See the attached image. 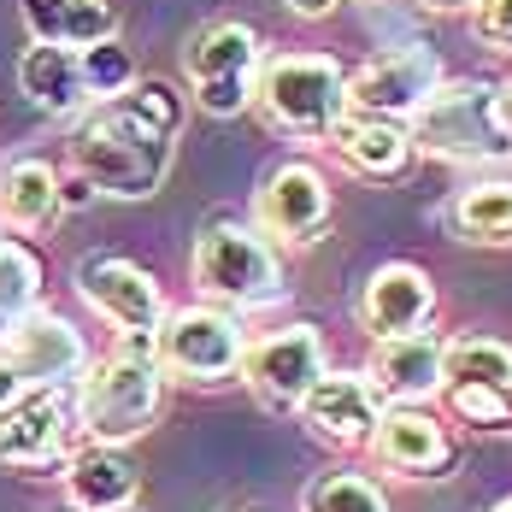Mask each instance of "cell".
<instances>
[{
    "label": "cell",
    "mask_w": 512,
    "mask_h": 512,
    "mask_svg": "<svg viewBox=\"0 0 512 512\" xmlns=\"http://www.w3.org/2000/svg\"><path fill=\"white\" fill-rule=\"evenodd\" d=\"M183 136V95L159 77H136L118 101L89 106L71 130V171L106 201H148L171 177Z\"/></svg>",
    "instance_id": "obj_1"
},
{
    "label": "cell",
    "mask_w": 512,
    "mask_h": 512,
    "mask_svg": "<svg viewBox=\"0 0 512 512\" xmlns=\"http://www.w3.org/2000/svg\"><path fill=\"white\" fill-rule=\"evenodd\" d=\"M159 401H165V371H159L154 330H118L112 354L101 365H89L77 383V418L106 448L148 436L159 418Z\"/></svg>",
    "instance_id": "obj_2"
},
{
    "label": "cell",
    "mask_w": 512,
    "mask_h": 512,
    "mask_svg": "<svg viewBox=\"0 0 512 512\" xmlns=\"http://www.w3.org/2000/svg\"><path fill=\"white\" fill-rule=\"evenodd\" d=\"M254 106L289 136H330L348 112V71L330 53H271L259 59Z\"/></svg>",
    "instance_id": "obj_3"
},
{
    "label": "cell",
    "mask_w": 512,
    "mask_h": 512,
    "mask_svg": "<svg viewBox=\"0 0 512 512\" xmlns=\"http://www.w3.org/2000/svg\"><path fill=\"white\" fill-rule=\"evenodd\" d=\"M195 289H201L212 307L224 312H248V307H271L283 301V265H277V248L236 224V218H212L195 236Z\"/></svg>",
    "instance_id": "obj_4"
},
{
    "label": "cell",
    "mask_w": 512,
    "mask_h": 512,
    "mask_svg": "<svg viewBox=\"0 0 512 512\" xmlns=\"http://www.w3.org/2000/svg\"><path fill=\"white\" fill-rule=\"evenodd\" d=\"M412 148L442 159H507L512 142L495 118V83L465 77V83H442L430 101L407 118Z\"/></svg>",
    "instance_id": "obj_5"
},
{
    "label": "cell",
    "mask_w": 512,
    "mask_h": 512,
    "mask_svg": "<svg viewBox=\"0 0 512 512\" xmlns=\"http://www.w3.org/2000/svg\"><path fill=\"white\" fill-rule=\"evenodd\" d=\"M259 36L254 24L218 18L189 36L183 48V71H189V95L206 118H242L254 106V77H259Z\"/></svg>",
    "instance_id": "obj_6"
},
{
    "label": "cell",
    "mask_w": 512,
    "mask_h": 512,
    "mask_svg": "<svg viewBox=\"0 0 512 512\" xmlns=\"http://www.w3.org/2000/svg\"><path fill=\"white\" fill-rule=\"evenodd\" d=\"M154 342H159V371H171L183 383H224V377L242 371V354H248V336H242L236 312L224 307L165 312Z\"/></svg>",
    "instance_id": "obj_7"
},
{
    "label": "cell",
    "mask_w": 512,
    "mask_h": 512,
    "mask_svg": "<svg viewBox=\"0 0 512 512\" xmlns=\"http://www.w3.org/2000/svg\"><path fill=\"white\" fill-rule=\"evenodd\" d=\"M77 389H30L18 407L0 412V465L18 471H65L77 454Z\"/></svg>",
    "instance_id": "obj_8"
},
{
    "label": "cell",
    "mask_w": 512,
    "mask_h": 512,
    "mask_svg": "<svg viewBox=\"0 0 512 512\" xmlns=\"http://www.w3.org/2000/svg\"><path fill=\"white\" fill-rule=\"evenodd\" d=\"M436 89H442V59H436V48H424V42L389 48V53H377V59H365L359 71H348V112L407 124Z\"/></svg>",
    "instance_id": "obj_9"
},
{
    "label": "cell",
    "mask_w": 512,
    "mask_h": 512,
    "mask_svg": "<svg viewBox=\"0 0 512 512\" xmlns=\"http://www.w3.org/2000/svg\"><path fill=\"white\" fill-rule=\"evenodd\" d=\"M242 377L271 412H301L312 383L324 377V336L312 324H283L271 336L248 342L242 354Z\"/></svg>",
    "instance_id": "obj_10"
},
{
    "label": "cell",
    "mask_w": 512,
    "mask_h": 512,
    "mask_svg": "<svg viewBox=\"0 0 512 512\" xmlns=\"http://www.w3.org/2000/svg\"><path fill=\"white\" fill-rule=\"evenodd\" d=\"M0 354L18 365V377H24L30 389H77L83 371H89V348H83V336H77L59 312H42V307L6 324Z\"/></svg>",
    "instance_id": "obj_11"
},
{
    "label": "cell",
    "mask_w": 512,
    "mask_h": 512,
    "mask_svg": "<svg viewBox=\"0 0 512 512\" xmlns=\"http://www.w3.org/2000/svg\"><path fill=\"white\" fill-rule=\"evenodd\" d=\"M254 218H259V236H271V242H289V248L318 242L324 224H330V183H324V171L307 165V159L277 165L259 183Z\"/></svg>",
    "instance_id": "obj_12"
},
{
    "label": "cell",
    "mask_w": 512,
    "mask_h": 512,
    "mask_svg": "<svg viewBox=\"0 0 512 512\" xmlns=\"http://www.w3.org/2000/svg\"><path fill=\"white\" fill-rule=\"evenodd\" d=\"M77 295L101 312L112 330H159L165 295H159L154 271H142L136 259L118 254H89L77 265Z\"/></svg>",
    "instance_id": "obj_13"
},
{
    "label": "cell",
    "mask_w": 512,
    "mask_h": 512,
    "mask_svg": "<svg viewBox=\"0 0 512 512\" xmlns=\"http://www.w3.org/2000/svg\"><path fill=\"white\" fill-rule=\"evenodd\" d=\"M436 318V283L424 265L412 259H389L365 277V295H359V324L371 330V342H389V336H412V330H430Z\"/></svg>",
    "instance_id": "obj_14"
},
{
    "label": "cell",
    "mask_w": 512,
    "mask_h": 512,
    "mask_svg": "<svg viewBox=\"0 0 512 512\" xmlns=\"http://www.w3.org/2000/svg\"><path fill=\"white\" fill-rule=\"evenodd\" d=\"M383 395L371 389L365 371H324L312 383V395L301 401V418L318 442H336V448H354V442H371L377 418H383Z\"/></svg>",
    "instance_id": "obj_15"
},
{
    "label": "cell",
    "mask_w": 512,
    "mask_h": 512,
    "mask_svg": "<svg viewBox=\"0 0 512 512\" xmlns=\"http://www.w3.org/2000/svg\"><path fill=\"white\" fill-rule=\"evenodd\" d=\"M371 454L401 477H436V471L454 465V442H448V430L436 424L430 407H395L389 401L377 430H371Z\"/></svg>",
    "instance_id": "obj_16"
},
{
    "label": "cell",
    "mask_w": 512,
    "mask_h": 512,
    "mask_svg": "<svg viewBox=\"0 0 512 512\" xmlns=\"http://www.w3.org/2000/svg\"><path fill=\"white\" fill-rule=\"evenodd\" d=\"M442 336H430V330H412V336H389V342H377V354H371V389L383 395V401H395V407H424L430 395H442Z\"/></svg>",
    "instance_id": "obj_17"
},
{
    "label": "cell",
    "mask_w": 512,
    "mask_h": 512,
    "mask_svg": "<svg viewBox=\"0 0 512 512\" xmlns=\"http://www.w3.org/2000/svg\"><path fill=\"white\" fill-rule=\"evenodd\" d=\"M136 489H142V471L136 460L124 454V448H77L71 460H65V501L71 512H118L136 501Z\"/></svg>",
    "instance_id": "obj_18"
},
{
    "label": "cell",
    "mask_w": 512,
    "mask_h": 512,
    "mask_svg": "<svg viewBox=\"0 0 512 512\" xmlns=\"http://www.w3.org/2000/svg\"><path fill=\"white\" fill-rule=\"evenodd\" d=\"M18 95L36 106V112H48V118H77L89 106L77 53L53 48V42H30V48L18 53Z\"/></svg>",
    "instance_id": "obj_19"
},
{
    "label": "cell",
    "mask_w": 512,
    "mask_h": 512,
    "mask_svg": "<svg viewBox=\"0 0 512 512\" xmlns=\"http://www.w3.org/2000/svg\"><path fill=\"white\" fill-rule=\"evenodd\" d=\"M336 154L354 165L359 177H377V183H389V177H401L412 165V136L407 124H389V118H365V112H342V124L324 136Z\"/></svg>",
    "instance_id": "obj_20"
},
{
    "label": "cell",
    "mask_w": 512,
    "mask_h": 512,
    "mask_svg": "<svg viewBox=\"0 0 512 512\" xmlns=\"http://www.w3.org/2000/svg\"><path fill=\"white\" fill-rule=\"evenodd\" d=\"M24 24H30V42L83 53L118 36V6L112 0H24Z\"/></svg>",
    "instance_id": "obj_21"
},
{
    "label": "cell",
    "mask_w": 512,
    "mask_h": 512,
    "mask_svg": "<svg viewBox=\"0 0 512 512\" xmlns=\"http://www.w3.org/2000/svg\"><path fill=\"white\" fill-rule=\"evenodd\" d=\"M59 218V171L48 159H12L0 171V224L12 230H48Z\"/></svg>",
    "instance_id": "obj_22"
},
{
    "label": "cell",
    "mask_w": 512,
    "mask_h": 512,
    "mask_svg": "<svg viewBox=\"0 0 512 512\" xmlns=\"http://www.w3.org/2000/svg\"><path fill=\"white\" fill-rule=\"evenodd\" d=\"M454 230L477 248H507L512 242V183H471L454 201Z\"/></svg>",
    "instance_id": "obj_23"
},
{
    "label": "cell",
    "mask_w": 512,
    "mask_h": 512,
    "mask_svg": "<svg viewBox=\"0 0 512 512\" xmlns=\"http://www.w3.org/2000/svg\"><path fill=\"white\" fill-rule=\"evenodd\" d=\"M442 383H489L512 395V342L501 336H454L442 348Z\"/></svg>",
    "instance_id": "obj_24"
},
{
    "label": "cell",
    "mask_w": 512,
    "mask_h": 512,
    "mask_svg": "<svg viewBox=\"0 0 512 512\" xmlns=\"http://www.w3.org/2000/svg\"><path fill=\"white\" fill-rule=\"evenodd\" d=\"M301 512H389V495L365 471H324L307 483Z\"/></svg>",
    "instance_id": "obj_25"
},
{
    "label": "cell",
    "mask_w": 512,
    "mask_h": 512,
    "mask_svg": "<svg viewBox=\"0 0 512 512\" xmlns=\"http://www.w3.org/2000/svg\"><path fill=\"white\" fill-rule=\"evenodd\" d=\"M36 301H42V259L24 242L0 236V312L24 318V312H36Z\"/></svg>",
    "instance_id": "obj_26"
},
{
    "label": "cell",
    "mask_w": 512,
    "mask_h": 512,
    "mask_svg": "<svg viewBox=\"0 0 512 512\" xmlns=\"http://www.w3.org/2000/svg\"><path fill=\"white\" fill-rule=\"evenodd\" d=\"M77 71H83L89 101H118V95L136 83V59H130V48H124L118 36H106V42L77 53Z\"/></svg>",
    "instance_id": "obj_27"
},
{
    "label": "cell",
    "mask_w": 512,
    "mask_h": 512,
    "mask_svg": "<svg viewBox=\"0 0 512 512\" xmlns=\"http://www.w3.org/2000/svg\"><path fill=\"white\" fill-rule=\"evenodd\" d=\"M448 407L460 412L465 424L477 430H512V395L507 389H489V383H442Z\"/></svg>",
    "instance_id": "obj_28"
},
{
    "label": "cell",
    "mask_w": 512,
    "mask_h": 512,
    "mask_svg": "<svg viewBox=\"0 0 512 512\" xmlns=\"http://www.w3.org/2000/svg\"><path fill=\"white\" fill-rule=\"evenodd\" d=\"M471 30H477L483 48L512 53V0H477L471 6Z\"/></svg>",
    "instance_id": "obj_29"
},
{
    "label": "cell",
    "mask_w": 512,
    "mask_h": 512,
    "mask_svg": "<svg viewBox=\"0 0 512 512\" xmlns=\"http://www.w3.org/2000/svg\"><path fill=\"white\" fill-rule=\"evenodd\" d=\"M24 395H30V383L18 377V365H12V359L0 354V412H6V407H18Z\"/></svg>",
    "instance_id": "obj_30"
},
{
    "label": "cell",
    "mask_w": 512,
    "mask_h": 512,
    "mask_svg": "<svg viewBox=\"0 0 512 512\" xmlns=\"http://www.w3.org/2000/svg\"><path fill=\"white\" fill-rule=\"evenodd\" d=\"M89 201H95V189H89L77 171H65V177H59V212H65V206H89Z\"/></svg>",
    "instance_id": "obj_31"
},
{
    "label": "cell",
    "mask_w": 512,
    "mask_h": 512,
    "mask_svg": "<svg viewBox=\"0 0 512 512\" xmlns=\"http://www.w3.org/2000/svg\"><path fill=\"white\" fill-rule=\"evenodd\" d=\"M283 6H289L295 18H330V12H336L342 0H283Z\"/></svg>",
    "instance_id": "obj_32"
},
{
    "label": "cell",
    "mask_w": 512,
    "mask_h": 512,
    "mask_svg": "<svg viewBox=\"0 0 512 512\" xmlns=\"http://www.w3.org/2000/svg\"><path fill=\"white\" fill-rule=\"evenodd\" d=\"M495 118H501V130H507V142H512V83L495 89Z\"/></svg>",
    "instance_id": "obj_33"
},
{
    "label": "cell",
    "mask_w": 512,
    "mask_h": 512,
    "mask_svg": "<svg viewBox=\"0 0 512 512\" xmlns=\"http://www.w3.org/2000/svg\"><path fill=\"white\" fill-rule=\"evenodd\" d=\"M418 6H424V12H471L477 0H418Z\"/></svg>",
    "instance_id": "obj_34"
},
{
    "label": "cell",
    "mask_w": 512,
    "mask_h": 512,
    "mask_svg": "<svg viewBox=\"0 0 512 512\" xmlns=\"http://www.w3.org/2000/svg\"><path fill=\"white\" fill-rule=\"evenodd\" d=\"M489 512H512V495H507V501H495V507H489Z\"/></svg>",
    "instance_id": "obj_35"
},
{
    "label": "cell",
    "mask_w": 512,
    "mask_h": 512,
    "mask_svg": "<svg viewBox=\"0 0 512 512\" xmlns=\"http://www.w3.org/2000/svg\"><path fill=\"white\" fill-rule=\"evenodd\" d=\"M6 324H12V318H6V312H0V336H6Z\"/></svg>",
    "instance_id": "obj_36"
},
{
    "label": "cell",
    "mask_w": 512,
    "mask_h": 512,
    "mask_svg": "<svg viewBox=\"0 0 512 512\" xmlns=\"http://www.w3.org/2000/svg\"><path fill=\"white\" fill-rule=\"evenodd\" d=\"M118 512H142V507H136V501H130V507H118Z\"/></svg>",
    "instance_id": "obj_37"
}]
</instances>
